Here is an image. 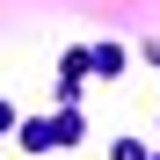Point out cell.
<instances>
[{"mask_svg": "<svg viewBox=\"0 0 160 160\" xmlns=\"http://www.w3.org/2000/svg\"><path fill=\"white\" fill-rule=\"evenodd\" d=\"M109 160H146V146H138V138H117V146H109Z\"/></svg>", "mask_w": 160, "mask_h": 160, "instance_id": "obj_3", "label": "cell"}, {"mask_svg": "<svg viewBox=\"0 0 160 160\" xmlns=\"http://www.w3.org/2000/svg\"><path fill=\"white\" fill-rule=\"evenodd\" d=\"M88 73H124V44H95L88 51Z\"/></svg>", "mask_w": 160, "mask_h": 160, "instance_id": "obj_1", "label": "cell"}, {"mask_svg": "<svg viewBox=\"0 0 160 160\" xmlns=\"http://www.w3.org/2000/svg\"><path fill=\"white\" fill-rule=\"evenodd\" d=\"M80 131H88V124H80V109H66L58 124H51V138H58V146H80Z\"/></svg>", "mask_w": 160, "mask_h": 160, "instance_id": "obj_2", "label": "cell"}, {"mask_svg": "<svg viewBox=\"0 0 160 160\" xmlns=\"http://www.w3.org/2000/svg\"><path fill=\"white\" fill-rule=\"evenodd\" d=\"M0 131H15V102H0Z\"/></svg>", "mask_w": 160, "mask_h": 160, "instance_id": "obj_4", "label": "cell"}, {"mask_svg": "<svg viewBox=\"0 0 160 160\" xmlns=\"http://www.w3.org/2000/svg\"><path fill=\"white\" fill-rule=\"evenodd\" d=\"M146 160H160V153H146Z\"/></svg>", "mask_w": 160, "mask_h": 160, "instance_id": "obj_5", "label": "cell"}]
</instances>
